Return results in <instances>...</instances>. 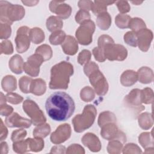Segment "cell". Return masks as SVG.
Listing matches in <instances>:
<instances>
[{"mask_svg":"<svg viewBox=\"0 0 154 154\" xmlns=\"http://www.w3.org/2000/svg\"><path fill=\"white\" fill-rule=\"evenodd\" d=\"M116 123V117L112 112L106 111L101 112L98 118V125L100 128L109 123Z\"/></svg>","mask_w":154,"mask_h":154,"instance_id":"obj_30","label":"cell"},{"mask_svg":"<svg viewBox=\"0 0 154 154\" xmlns=\"http://www.w3.org/2000/svg\"><path fill=\"white\" fill-rule=\"evenodd\" d=\"M139 126L144 130L150 129L153 126L152 115L148 112H144L138 117Z\"/></svg>","mask_w":154,"mask_h":154,"instance_id":"obj_29","label":"cell"},{"mask_svg":"<svg viewBox=\"0 0 154 154\" xmlns=\"http://www.w3.org/2000/svg\"><path fill=\"white\" fill-rule=\"evenodd\" d=\"M141 102L145 104L152 103L153 101V90L149 87H146L141 90Z\"/></svg>","mask_w":154,"mask_h":154,"instance_id":"obj_40","label":"cell"},{"mask_svg":"<svg viewBox=\"0 0 154 154\" xmlns=\"http://www.w3.org/2000/svg\"><path fill=\"white\" fill-rule=\"evenodd\" d=\"M29 30L30 29L26 26H22L17 29L14 41L16 43V49L18 53H23L29 48Z\"/></svg>","mask_w":154,"mask_h":154,"instance_id":"obj_10","label":"cell"},{"mask_svg":"<svg viewBox=\"0 0 154 154\" xmlns=\"http://www.w3.org/2000/svg\"><path fill=\"white\" fill-rule=\"evenodd\" d=\"M29 37L31 41L34 44H38L45 40V35L43 31L37 27L30 29Z\"/></svg>","mask_w":154,"mask_h":154,"instance_id":"obj_28","label":"cell"},{"mask_svg":"<svg viewBox=\"0 0 154 154\" xmlns=\"http://www.w3.org/2000/svg\"><path fill=\"white\" fill-rule=\"evenodd\" d=\"M45 108L51 119L63 122L72 116L75 109V104L69 94L63 91H57L48 97Z\"/></svg>","mask_w":154,"mask_h":154,"instance_id":"obj_1","label":"cell"},{"mask_svg":"<svg viewBox=\"0 0 154 154\" xmlns=\"http://www.w3.org/2000/svg\"><path fill=\"white\" fill-rule=\"evenodd\" d=\"M66 37V33L62 30H58L53 32L50 35L49 40L51 44L53 45H58L64 42Z\"/></svg>","mask_w":154,"mask_h":154,"instance_id":"obj_32","label":"cell"},{"mask_svg":"<svg viewBox=\"0 0 154 154\" xmlns=\"http://www.w3.org/2000/svg\"><path fill=\"white\" fill-rule=\"evenodd\" d=\"M51 132V127L48 123H43L38 125L33 131V137L44 138L48 135Z\"/></svg>","mask_w":154,"mask_h":154,"instance_id":"obj_31","label":"cell"},{"mask_svg":"<svg viewBox=\"0 0 154 154\" xmlns=\"http://www.w3.org/2000/svg\"><path fill=\"white\" fill-rule=\"evenodd\" d=\"M78 7L81 9L85 10H91L93 6V2L91 1H78Z\"/></svg>","mask_w":154,"mask_h":154,"instance_id":"obj_56","label":"cell"},{"mask_svg":"<svg viewBox=\"0 0 154 154\" xmlns=\"http://www.w3.org/2000/svg\"><path fill=\"white\" fill-rule=\"evenodd\" d=\"M116 1H94L93 2V6L91 11L96 16L106 12V7L108 5L115 3Z\"/></svg>","mask_w":154,"mask_h":154,"instance_id":"obj_26","label":"cell"},{"mask_svg":"<svg viewBox=\"0 0 154 154\" xmlns=\"http://www.w3.org/2000/svg\"><path fill=\"white\" fill-rule=\"evenodd\" d=\"M91 54L90 51L84 49L80 52L78 57V62L81 65H84L89 62L91 59Z\"/></svg>","mask_w":154,"mask_h":154,"instance_id":"obj_44","label":"cell"},{"mask_svg":"<svg viewBox=\"0 0 154 154\" xmlns=\"http://www.w3.org/2000/svg\"><path fill=\"white\" fill-rule=\"evenodd\" d=\"M66 153H85L84 148L78 144L70 145L66 149Z\"/></svg>","mask_w":154,"mask_h":154,"instance_id":"obj_53","label":"cell"},{"mask_svg":"<svg viewBox=\"0 0 154 154\" xmlns=\"http://www.w3.org/2000/svg\"><path fill=\"white\" fill-rule=\"evenodd\" d=\"M100 135L103 138L107 140H118L123 144L126 141L125 134L119 131L116 123H109L101 127Z\"/></svg>","mask_w":154,"mask_h":154,"instance_id":"obj_9","label":"cell"},{"mask_svg":"<svg viewBox=\"0 0 154 154\" xmlns=\"http://www.w3.org/2000/svg\"><path fill=\"white\" fill-rule=\"evenodd\" d=\"M44 60L42 57L35 53L29 57L27 61L23 64L24 72L31 76H37L40 72V66L43 63Z\"/></svg>","mask_w":154,"mask_h":154,"instance_id":"obj_11","label":"cell"},{"mask_svg":"<svg viewBox=\"0 0 154 154\" xmlns=\"http://www.w3.org/2000/svg\"><path fill=\"white\" fill-rule=\"evenodd\" d=\"M8 152V144L6 142H1V153L6 154Z\"/></svg>","mask_w":154,"mask_h":154,"instance_id":"obj_59","label":"cell"},{"mask_svg":"<svg viewBox=\"0 0 154 154\" xmlns=\"http://www.w3.org/2000/svg\"><path fill=\"white\" fill-rule=\"evenodd\" d=\"M23 61L22 57L18 54L13 55L9 60V68L11 71L16 74H20L23 70Z\"/></svg>","mask_w":154,"mask_h":154,"instance_id":"obj_19","label":"cell"},{"mask_svg":"<svg viewBox=\"0 0 154 154\" xmlns=\"http://www.w3.org/2000/svg\"><path fill=\"white\" fill-rule=\"evenodd\" d=\"M16 79L12 75L4 76L1 81L2 88L6 92H11L17 88Z\"/></svg>","mask_w":154,"mask_h":154,"instance_id":"obj_24","label":"cell"},{"mask_svg":"<svg viewBox=\"0 0 154 154\" xmlns=\"http://www.w3.org/2000/svg\"><path fill=\"white\" fill-rule=\"evenodd\" d=\"M25 9L20 5H13L8 1H0L1 22L11 25L14 21L21 20L25 16Z\"/></svg>","mask_w":154,"mask_h":154,"instance_id":"obj_3","label":"cell"},{"mask_svg":"<svg viewBox=\"0 0 154 154\" xmlns=\"http://www.w3.org/2000/svg\"><path fill=\"white\" fill-rule=\"evenodd\" d=\"M131 2L135 5H140V4L143 3V1H131Z\"/></svg>","mask_w":154,"mask_h":154,"instance_id":"obj_61","label":"cell"},{"mask_svg":"<svg viewBox=\"0 0 154 154\" xmlns=\"http://www.w3.org/2000/svg\"><path fill=\"white\" fill-rule=\"evenodd\" d=\"M71 135V127L69 124L60 125L51 135V141L55 144L64 143Z\"/></svg>","mask_w":154,"mask_h":154,"instance_id":"obj_13","label":"cell"},{"mask_svg":"<svg viewBox=\"0 0 154 154\" xmlns=\"http://www.w3.org/2000/svg\"><path fill=\"white\" fill-rule=\"evenodd\" d=\"M0 120H1V127H0L1 137H0V140H1V141H2L7 138V135H8V130H7V128L5 127V126L4 125V123H3L2 120L1 119Z\"/></svg>","mask_w":154,"mask_h":154,"instance_id":"obj_57","label":"cell"},{"mask_svg":"<svg viewBox=\"0 0 154 154\" xmlns=\"http://www.w3.org/2000/svg\"><path fill=\"white\" fill-rule=\"evenodd\" d=\"M13 108L8 105L6 103L0 104V113L2 116H8L11 114L13 112Z\"/></svg>","mask_w":154,"mask_h":154,"instance_id":"obj_55","label":"cell"},{"mask_svg":"<svg viewBox=\"0 0 154 154\" xmlns=\"http://www.w3.org/2000/svg\"><path fill=\"white\" fill-rule=\"evenodd\" d=\"M83 144L93 152H97L101 149V143L99 138L93 133H87L81 138Z\"/></svg>","mask_w":154,"mask_h":154,"instance_id":"obj_17","label":"cell"},{"mask_svg":"<svg viewBox=\"0 0 154 154\" xmlns=\"http://www.w3.org/2000/svg\"><path fill=\"white\" fill-rule=\"evenodd\" d=\"M5 125L9 128H28L31 126V120L20 116L17 112L7 116L5 119Z\"/></svg>","mask_w":154,"mask_h":154,"instance_id":"obj_15","label":"cell"},{"mask_svg":"<svg viewBox=\"0 0 154 154\" xmlns=\"http://www.w3.org/2000/svg\"><path fill=\"white\" fill-rule=\"evenodd\" d=\"M141 153L142 151L141 150V149L135 144L128 143L123 148V153Z\"/></svg>","mask_w":154,"mask_h":154,"instance_id":"obj_50","label":"cell"},{"mask_svg":"<svg viewBox=\"0 0 154 154\" xmlns=\"http://www.w3.org/2000/svg\"><path fill=\"white\" fill-rule=\"evenodd\" d=\"M138 80L137 73L132 70L125 71L120 76V82L125 87H129L136 83Z\"/></svg>","mask_w":154,"mask_h":154,"instance_id":"obj_21","label":"cell"},{"mask_svg":"<svg viewBox=\"0 0 154 154\" xmlns=\"http://www.w3.org/2000/svg\"><path fill=\"white\" fill-rule=\"evenodd\" d=\"M116 4L117 7V8L121 14H125L128 13L130 11L131 7L128 1H116Z\"/></svg>","mask_w":154,"mask_h":154,"instance_id":"obj_51","label":"cell"},{"mask_svg":"<svg viewBox=\"0 0 154 154\" xmlns=\"http://www.w3.org/2000/svg\"><path fill=\"white\" fill-rule=\"evenodd\" d=\"M13 151L18 153H23L29 152L28 143L26 140H20L13 142Z\"/></svg>","mask_w":154,"mask_h":154,"instance_id":"obj_41","label":"cell"},{"mask_svg":"<svg viewBox=\"0 0 154 154\" xmlns=\"http://www.w3.org/2000/svg\"><path fill=\"white\" fill-rule=\"evenodd\" d=\"M63 52L69 55H74L78 50V42L71 35H67L61 45Z\"/></svg>","mask_w":154,"mask_h":154,"instance_id":"obj_18","label":"cell"},{"mask_svg":"<svg viewBox=\"0 0 154 154\" xmlns=\"http://www.w3.org/2000/svg\"><path fill=\"white\" fill-rule=\"evenodd\" d=\"M5 97L8 102L14 105H17L21 103L23 99V98L20 95L12 92L8 93L5 95Z\"/></svg>","mask_w":154,"mask_h":154,"instance_id":"obj_46","label":"cell"},{"mask_svg":"<svg viewBox=\"0 0 154 154\" xmlns=\"http://www.w3.org/2000/svg\"><path fill=\"white\" fill-rule=\"evenodd\" d=\"M11 25L7 23L1 22L0 23V37L1 39H7L11 35Z\"/></svg>","mask_w":154,"mask_h":154,"instance_id":"obj_43","label":"cell"},{"mask_svg":"<svg viewBox=\"0 0 154 154\" xmlns=\"http://www.w3.org/2000/svg\"><path fill=\"white\" fill-rule=\"evenodd\" d=\"M123 143L118 140H112L108 143L107 146L108 152L109 153H120L122 149Z\"/></svg>","mask_w":154,"mask_h":154,"instance_id":"obj_37","label":"cell"},{"mask_svg":"<svg viewBox=\"0 0 154 154\" xmlns=\"http://www.w3.org/2000/svg\"><path fill=\"white\" fill-rule=\"evenodd\" d=\"M26 131L24 129H17L12 132L11 140L13 142L23 140L26 136Z\"/></svg>","mask_w":154,"mask_h":154,"instance_id":"obj_48","label":"cell"},{"mask_svg":"<svg viewBox=\"0 0 154 154\" xmlns=\"http://www.w3.org/2000/svg\"><path fill=\"white\" fill-rule=\"evenodd\" d=\"M32 79L26 76H22L19 81V86L21 91L23 93H30V85Z\"/></svg>","mask_w":154,"mask_h":154,"instance_id":"obj_38","label":"cell"},{"mask_svg":"<svg viewBox=\"0 0 154 154\" xmlns=\"http://www.w3.org/2000/svg\"><path fill=\"white\" fill-rule=\"evenodd\" d=\"M125 42L132 47L137 46V33L134 31H128L124 35Z\"/></svg>","mask_w":154,"mask_h":154,"instance_id":"obj_42","label":"cell"},{"mask_svg":"<svg viewBox=\"0 0 154 154\" xmlns=\"http://www.w3.org/2000/svg\"><path fill=\"white\" fill-rule=\"evenodd\" d=\"M99 69V66L93 61L88 62L84 67V72L86 76H89L93 72Z\"/></svg>","mask_w":154,"mask_h":154,"instance_id":"obj_52","label":"cell"},{"mask_svg":"<svg viewBox=\"0 0 154 154\" xmlns=\"http://www.w3.org/2000/svg\"><path fill=\"white\" fill-rule=\"evenodd\" d=\"M35 53L40 55L44 61L49 60L52 56L51 48L48 45H42L37 48Z\"/></svg>","mask_w":154,"mask_h":154,"instance_id":"obj_33","label":"cell"},{"mask_svg":"<svg viewBox=\"0 0 154 154\" xmlns=\"http://www.w3.org/2000/svg\"><path fill=\"white\" fill-rule=\"evenodd\" d=\"M96 25L102 30H107L111 25V17L107 12L97 16Z\"/></svg>","mask_w":154,"mask_h":154,"instance_id":"obj_23","label":"cell"},{"mask_svg":"<svg viewBox=\"0 0 154 154\" xmlns=\"http://www.w3.org/2000/svg\"><path fill=\"white\" fill-rule=\"evenodd\" d=\"M131 17L125 14H119L115 18L116 25L120 29L129 28V23Z\"/></svg>","mask_w":154,"mask_h":154,"instance_id":"obj_34","label":"cell"},{"mask_svg":"<svg viewBox=\"0 0 154 154\" xmlns=\"http://www.w3.org/2000/svg\"><path fill=\"white\" fill-rule=\"evenodd\" d=\"M91 85L94 87L95 92L99 96H104L108 90V84L103 73L97 69L89 76Z\"/></svg>","mask_w":154,"mask_h":154,"instance_id":"obj_8","label":"cell"},{"mask_svg":"<svg viewBox=\"0 0 154 154\" xmlns=\"http://www.w3.org/2000/svg\"><path fill=\"white\" fill-rule=\"evenodd\" d=\"M46 90V84L43 79L37 78L32 80L30 85V93L36 96H41L45 93Z\"/></svg>","mask_w":154,"mask_h":154,"instance_id":"obj_20","label":"cell"},{"mask_svg":"<svg viewBox=\"0 0 154 154\" xmlns=\"http://www.w3.org/2000/svg\"><path fill=\"white\" fill-rule=\"evenodd\" d=\"M73 74V67L69 62L61 61L51 69V80L49 84L51 89H64L68 88L70 77Z\"/></svg>","mask_w":154,"mask_h":154,"instance_id":"obj_2","label":"cell"},{"mask_svg":"<svg viewBox=\"0 0 154 154\" xmlns=\"http://www.w3.org/2000/svg\"><path fill=\"white\" fill-rule=\"evenodd\" d=\"M81 99L85 102H88L94 99L95 94L94 90L90 87H85L83 88L80 92Z\"/></svg>","mask_w":154,"mask_h":154,"instance_id":"obj_39","label":"cell"},{"mask_svg":"<svg viewBox=\"0 0 154 154\" xmlns=\"http://www.w3.org/2000/svg\"><path fill=\"white\" fill-rule=\"evenodd\" d=\"M137 45L143 52H147L153 39V33L150 29L143 28L137 32Z\"/></svg>","mask_w":154,"mask_h":154,"instance_id":"obj_16","label":"cell"},{"mask_svg":"<svg viewBox=\"0 0 154 154\" xmlns=\"http://www.w3.org/2000/svg\"><path fill=\"white\" fill-rule=\"evenodd\" d=\"M22 107L24 112L31 118L32 123L34 125L38 126L46 122V118L43 112L34 101L31 99H26L24 100Z\"/></svg>","mask_w":154,"mask_h":154,"instance_id":"obj_5","label":"cell"},{"mask_svg":"<svg viewBox=\"0 0 154 154\" xmlns=\"http://www.w3.org/2000/svg\"><path fill=\"white\" fill-rule=\"evenodd\" d=\"M114 41L112 38L111 37H110L108 35H100L97 41V45H98V48L102 50L103 51V47L108 43H113Z\"/></svg>","mask_w":154,"mask_h":154,"instance_id":"obj_49","label":"cell"},{"mask_svg":"<svg viewBox=\"0 0 154 154\" xmlns=\"http://www.w3.org/2000/svg\"><path fill=\"white\" fill-rule=\"evenodd\" d=\"M63 26L62 20L58 17L51 16L46 20V27L49 31L54 32L61 30Z\"/></svg>","mask_w":154,"mask_h":154,"instance_id":"obj_25","label":"cell"},{"mask_svg":"<svg viewBox=\"0 0 154 154\" xmlns=\"http://www.w3.org/2000/svg\"><path fill=\"white\" fill-rule=\"evenodd\" d=\"M103 49L105 58L109 61H123L128 55L127 49L123 45L114 42L106 44Z\"/></svg>","mask_w":154,"mask_h":154,"instance_id":"obj_7","label":"cell"},{"mask_svg":"<svg viewBox=\"0 0 154 154\" xmlns=\"http://www.w3.org/2000/svg\"><path fill=\"white\" fill-rule=\"evenodd\" d=\"M88 20H90V14L88 11L81 9L76 13L75 20L78 23L81 24Z\"/></svg>","mask_w":154,"mask_h":154,"instance_id":"obj_45","label":"cell"},{"mask_svg":"<svg viewBox=\"0 0 154 154\" xmlns=\"http://www.w3.org/2000/svg\"><path fill=\"white\" fill-rule=\"evenodd\" d=\"M25 140L28 143L29 152H38L41 151L44 147V141L41 138H28Z\"/></svg>","mask_w":154,"mask_h":154,"instance_id":"obj_27","label":"cell"},{"mask_svg":"<svg viewBox=\"0 0 154 154\" xmlns=\"http://www.w3.org/2000/svg\"><path fill=\"white\" fill-rule=\"evenodd\" d=\"M138 141L143 148L149 147L150 145L153 147V141L152 135L149 132H143L138 137Z\"/></svg>","mask_w":154,"mask_h":154,"instance_id":"obj_36","label":"cell"},{"mask_svg":"<svg viewBox=\"0 0 154 154\" xmlns=\"http://www.w3.org/2000/svg\"><path fill=\"white\" fill-rule=\"evenodd\" d=\"M95 31L93 21L88 20L80 24L76 29L75 35L78 42L82 45H88L92 42L93 34Z\"/></svg>","mask_w":154,"mask_h":154,"instance_id":"obj_6","label":"cell"},{"mask_svg":"<svg viewBox=\"0 0 154 154\" xmlns=\"http://www.w3.org/2000/svg\"><path fill=\"white\" fill-rule=\"evenodd\" d=\"M13 52V47L11 41L6 40L1 43V54L10 55Z\"/></svg>","mask_w":154,"mask_h":154,"instance_id":"obj_47","label":"cell"},{"mask_svg":"<svg viewBox=\"0 0 154 154\" xmlns=\"http://www.w3.org/2000/svg\"><path fill=\"white\" fill-rule=\"evenodd\" d=\"M92 53L96 60L99 62H103L105 61L106 58L105 57L103 51L99 49L98 47L94 48V49L92 51Z\"/></svg>","mask_w":154,"mask_h":154,"instance_id":"obj_54","label":"cell"},{"mask_svg":"<svg viewBox=\"0 0 154 154\" xmlns=\"http://www.w3.org/2000/svg\"><path fill=\"white\" fill-rule=\"evenodd\" d=\"M49 10L51 12L55 13L61 19H66L71 14V7L65 4L64 1H52L49 4Z\"/></svg>","mask_w":154,"mask_h":154,"instance_id":"obj_14","label":"cell"},{"mask_svg":"<svg viewBox=\"0 0 154 154\" xmlns=\"http://www.w3.org/2000/svg\"><path fill=\"white\" fill-rule=\"evenodd\" d=\"M146 27L145 22L141 19L138 17L131 18L129 23V28L136 33L140 30L146 28Z\"/></svg>","mask_w":154,"mask_h":154,"instance_id":"obj_35","label":"cell"},{"mask_svg":"<svg viewBox=\"0 0 154 154\" xmlns=\"http://www.w3.org/2000/svg\"><path fill=\"white\" fill-rule=\"evenodd\" d=\"M138 79L141 83L149 84L153 80V73L152 69L147 67H142L137 72Z\"/></svg>","mask_w":154,"mask_h":154,"instance_id":"obj_22","label":"cell"},{"mask_svg":"<svg viewBox=\"0 0 154 154\" xmlns=\"http://www.w3.org/2000/svg\"><path fill=\"white\" fill-rule=\"evenodd\" d=\"M22 2L25 5H26V6H29V7H31V6H34V5H35L37 3H38L39 2V1H22Z\"/></svg>","mask_w":154,"mask_h":154,"instance_id":"obj_60","label":"cell"},{"mask_svg":"<svg viewBox=\"0 0 154 154\" xmlns=\"http://www.w3.org/2000/svg\"><path fill=\"white\" fill-rule=\"evenodd\" d=\"M96 114L97 111L93 105H86L82 113L75 116L72 120L75 131L80 133L90 128L94 122Z\"/></svg>","mask_w":154,"mask_h":154,"instance_id":"obj_4","label":"cell"},{"mask_svg":"<svg viewBox=\"0 0 154 154\" xmlns=\"http://www.w3.org/2000/svg\"><path fill=\"white\" fill-rule=\"evenodd\" d=\"M124 103L126 106L131 108L136 113L142 111L145 107L141 105V90L133 89L124 98Z\"/></svg>","mask_w":154,"mask_h":154,"instance_id":"obj_12","label":"cell"},{"mask_svg":"<svg viewBox=\"0 0 154 154\" xmlns=\"http://www.w3.org/2000/svg\"><path fill=\"white\" fill-rule=\"evenodd\" d=\"M66 147L62 145H58V146H55L52 147L51 150L50 152V153H65Z\"/></svg>","mask_w":154,"mask_h":154,"instance_id":"obj_58","label":"cell"}]
</instances>
